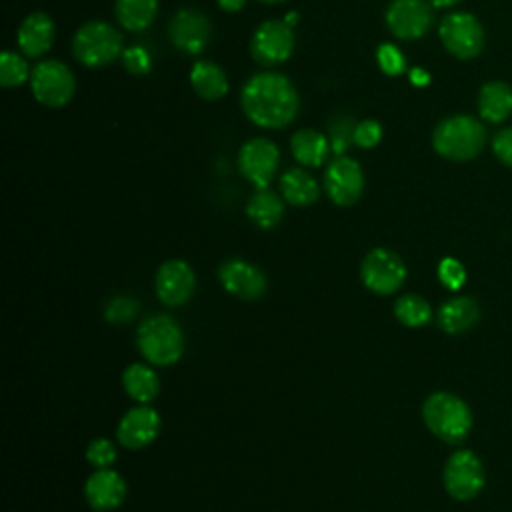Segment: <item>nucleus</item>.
<instances>
[{
    "instance_id": "nucleus-1",
    "label": "nucleus",
    "mask_w": 512,
    "mask_h": 512,
    "mask_svg": "<svg viewBox=\"0 0 512 512\" xmlns=\"http://www.w3.org/2000/svg\"><path fill=\"white\" fill-rule=\"evenodd\" d=\"M240 104L256 126L278 130L296 118L300 98L284 74L260 72L244 84Z\"/></svg>"
},
{
    "instance_id": "nucleus-2",
    "label": "nucleus",
    "mask_w": 512,
    "mask_h": 512,
    "mask_svg": "<svg viewBox=\"0 0 512 512\" xmlns=\"http://www.w3.org/2000/svg\"><path fill=\"white\" fill-rule=\"evenodd\" d=\"M426 428L446 444H460L472 430V410L456 394L432 392L422 404Z\"/></svg>"
},
{
    "instance_id": "nucleus-3",
    "label": "nucleus",
    "mask_w": 512,
    "mask_h": 512,
    "mask_svg": "<svg viewBox=\"0 0 512 512\" xmlns=\"http://www.w3.org/2000/svg\"><path fill=\"white\" fill-rule=\"evenodd\" d=\"M486 144V128L480 120L468 114L444 118L432 134L434 150L448 160L464 162L480 154Z\"/></svg>"
},
{
    "instance_id": "nucleus-4",
    "label": "nucleus",
    "mask_w": 512,
    "mask_h": 512,
    "mask_svg": "<svg viewBox=\"0 0 512 512\" xmlns=\"http://www.w3.org/2000/svg\"><path fill=\"white\" fill-rule=\"evenodd\" d=\"M136 344L144 360L150 364L170 366L184 354V332L172 316L154 314L138 326Z\"/></svg>"
},
{
    "instance_id": "nucleus-5",
    "label": "nucleus",
    "mask_w": 512,
    "mask_h": 512,
    "mask_svg": "<svg viewBox=\"0 0 512 512\" xmlns=\"http://www.w3.org/2000/svg\"><path fill=\"white\" fill-rule=\"evenodd\" d=\"M76 60L88 68L106 66L124 52L122 34L106 22H86L80 26L72 40Z\"/></svg>"
},
{
    "instance_id": "nucleus-6",
    "label": "nucleus",
    "mask_w": 512,
    "mask_h": 512,
    "mask_svg": "<svg viewBox=\"0 0 512 512\" xmlns=\"http://www.w3.org/2000/svg\"><path fill=\"white\" fill-rule=\"evenodd\" d=\"M30 88L40 104L48 108H60L72 100L76 82L72 70L66 64L58 60H42L32 68Z\"/></svg>"
},
{
    "instance_id": "nucleus-7",
    "label": "nucleus",
    "mask_w": 512,
    "mask_h": 512,
    "mask_svg": "<svg viewBox=\"0 0 512 512\" xmlns=\"http://www.w3.org/2000/svg\"><path fill=\"white\" fill-rule=\"evenodd\" d=\"M444 488L446 492L460 502L476 498L484 484H486V472L482 460L472 450H456L444 466L442 472Z\"/></svg>"
},
{
    "instance_id": "nucleus-8",
    "label": "nucleus",
    "mask_w": 512,
    "mask_h": 512,
    "mask_svg": "<svg viewBox=\"0 0 512 512\" xmlns=\"http://www.w3.org/2000/svg\"><path fill=\"white\" fill-rule=\"evenodd\" d=\"M360 280L374 294H394L406 280V264L396 252L388 248H374L360 264Z\"/></svg>"
},
{
    "instance_id": "nucleus-9",
    "label": "nucleus",
    "mask_w": 512,
    "mask_h": 512,
    "mask_svg": "<svg viewBox=\"0 0 512 512\" xmlns=\"http://www.w3.org/2000/svg\"><path fill=\"white\" fill-rule=\"evenodd\" d=\"M438 36L444 48L460 60L474 58L484 48V28L468 12H452L444 16L438 28Z\"/></svg>"
},
{
    "instance_id": "nucleus-10",
    "label": "nucleus",
    "mask_w": 512,
    "mask_h": 512,
    "mask_svg": "<svg viewBox=\"0 0 512 512\" xmlns=\"http://www.w3.org/2000/svg\"><path fill=\"white\" fill-rule=\"evenodd\" d=\"M294 50V32L286 20H266L252 36V58L262 66L282 64Z\"/></svg>"
},
{
    "instance_id": "nucleus-11",
    "label": "nucleus",
    "mask_w": 512,
    "mask_h": 512,
    "mask_svg": "<svg viewBox=\"0 0 512 512\" xmlns=\"http://www.w3.org/2000/svg\"><path fill=\"white\" fill-rule=\"evenodd\" d=\"M324 192L336 206H352L364 190V172L348 156H336L324 172Z\"/></svg>"
},
{
    "instance_id": "nucleus-12",
    "label": "nucleus",
    "mask_w": 512,
    "mask_h": 512,
    "mask_svg": "<svg viewBox=\"0 0 512 512\" xmlns=\"http://www.w3.org/2000/svg\"><path fill=\"white\" fill-rule=\"evenodd\" d=\"M212 24L198 8H182L168 22V38L176 50L198 54L210 42Z\"/></svg>"
},
{
    "instance_id": "nucleus-13",
    "label": "nucleus",
    "mask_w": 512,
    "mask_h": 512,
    "mask_svg": "<svg viewBox=\"0 0 512 512\" xmlns=\"http://www.w3.org/2000/svg\"><path fill=\"white\" fill-rule=\"evenodd\" d=\"M280 164V152L268 138H252L238 152L242 176L256 188H266Z\"/></svg>"
},
{
    "instance_id": "nucleus-14",
    "label": "nucleus",
    "mask_w": 512,
    "mask_h": 512,
    "mask_svg": "<svg viewBox=\"0 0 512 512\" xmlns=\"http://www.w3.org/2000/svg\"><path fill=\"white\" fill-rule=\"evenodd\" d=\"M196 288V274L186 260L172 258L160 264L154 278V290L162 304L182 306L188 302Z\"/></svg>"
},
{
    "instance_id": "nucleus-15",
    "label": "nucleus",
    "mask_w": 512,
    "mask_h": 512,
    "mask_svg": "<svg viewBox=\"0 0 512 512\" xmlns=\"http://www.w3.org/2000/svg\"><path fill=\"white\" fill-rule=\"evenodd\" d=\"M384 18L396 38L416 40L432 26V6L426 0H392Z\"/></svg>"
},
{
    "instance_id": "nucleus-16",
    "label": "nucleus",
    "mask_w": 512,
    "mask_h": 512,
    "mask_svg": "<svg viewBox=\"0 0 512 512\" xmlns=\"http://www.w3.org/2000/svg\"><path fill=\"white\" fill-rule=\"evenodd\" d=\"M160 428V414L148 404H138L120 418L116 426V440L128 450H140L156 440Z\"/></svg>"
},
{
    "instance_id": "nucleus-17",
    "label": "nucleus",
    "mask_w": 512,
    "mask_h": 512,
    "mask_svg": "<svg viewBox=\"0 0 512 512\" xmlns=\"http://www.w3.org/2000/svg\"><path fill=\"white\" fill-rule=\"evenodd\" d=\"M218 278L226 292L242 300H258L268 286L264 272L244 258L224 260L218 268Z\"/></svg>"
},
{
    "instance_id": "nucleus-18",
    "label": "nucleus",
    "mask_w": 512,
    "mask_h": 512,
    "mask_svg": "<svg viewBox=\"0 0 512 512\" xmlns=\"http://www.w3.org/2000/svg\"><path fill=\"white\" fill-rule=\"evenodd\" d=\"M128 494L126 480L112 468H96L84 482V498L96 512L116 510Z\"/></svg>"
},
{
    "instance_id": "nucleus-19",
    "label": "nucleus",
    "mask_w": 512,
    "mask_h": 512,
    "mask_svg": "<svg viewBox=\"0 0 512 512\" xmlns=\"http://www.w3.org/2000/svg\"><path fill=\"white\" fill-rule=\"evenodd\" d=\"M54 22L48 14L44 12H32L28 14L16 34L18 40V48L30 56V58H38L44 52H48V48L54 42Z\"/></svg>"
},
{
    "instance_id": "nucleus-20",
    "label": "nucleus",
    "mask_w": 512,
    "mask_h": 512,
    "mask_svg": "<svg viewBox=\"0 0 512 512\" xmlns=\"http://www.w3.org/2000/svg\"><path fill=\"white\" fill-rule=\"evenodd\" d=\"M480 320L478 302L470 296H454L446 300L438 312L436 322L446 334H464L472 330Z\"/></svg>"
},
{
    "instance_id": "nucleus-21",
    "label": "nucleus",
    "mask_w": 512,
    "mask_h": 512,
    "mask_svg": "<svg viewBox=\"0 0 512 512\" xmlns=\"http://www.w3.org/2000/svg\"><path fill=\"white\" fill-rule=\"evenodd\" d=\"M280 192L292 206H310L320 196L318 180L304 168H290L280 178Z\"/></svg>"
},
{
    "instance_id": "nucleus-22",
    "label": "nucleus",
    "mask_w": 512,
    "mask_h": 512,
    "mask_svg": "<svg viewBox=\"0 0 512 512\" xmlns=\"http://www.w3.org/2000/svg\"><path fill=\"white\" fill-rule=\"evenodd\" d=\"M122 386L126 394L138 404L152 402L160 392V380L152 366L144 362H134L122 372Z\"/></svg>"
},
{
    "instance_id": "nucleus-23",
    "label": "nucleus",
    "mask_w": 512,
    "mask_h": 512,
    "mask_svg": "<svg viewBox=\"0 0 512 512\" xmlns=\"http://www.w3.org/2000/svg\"><path fill=\"white\" fill-rule=\"evenodd\" d=\"M290 150H292V156L300 164H304L308 168H316V166L324 164V160H326V156L330 152V142L318 130L302 128V130L292 134Z\"/></svg>"
},
{
    "instance_id": "nucleus-24",
    "label": "nucleus",
    "mask_w": 512,
    "mask_h": 512,
    "mask_svg": "<svg viewBox=\"0 0 512 512\" xmlns=\"http://www.w3.org/2000/svg\"><path fill=\"white\" fill-rule=\"evenodd\" d=\"M478 112L484 120L498 124L512 114V88L504 82H488L478 94Z\"/></svg>"
},
{
    "instance_id": "nucleus-25",
    "label": "nucleus",
    "mask_w": 512,
    "mask_h": 512,
    "mask_svg": "<svg viewBox=\"0 0 512 512\" xmlns=\"http://www.w3.org/2000/svg\"><path fill=\"white\" fill-rule=\"evenodd\" d=\"M190 84L204 100H218L228 92V78L224 70L210 60H200L192 66Z\"/></svg>"
},
{
    "instance_id": "nucleus-26",
    "label": "nucleus",
    "mask_w": 512,
    "mask_h": 512,
    "mask_svg": "<svg viewBox=\"0 0 512 512\" xmlns=\"http://www.w3.org/2000/svg\"><path fill=\"white\" fill-rule=\"evenodd\" d=\"M246 216L258 226V228H274L280 224L284 216V202L278 194H274L268 188H258L248 204H246Z\"/></svg>"
},
{
    "instance_id": "nucleus-27",
    "label": "nucleus",
    "mask_w": 512,
    "mask_h": 512,
    "mask_svg": "<svg viewBox=\"0 0 512 512\" xmlns=\"http://www.w3.org/2000/svg\"><path fill=\"white\" fill-rule=\"evenodd\" d=\"M114 14L124 30L140 32L154 22L158 0H116Z\"/></svg>"
},
{
    "instance_id": "nucleus-28",
    "label": "nucleus",
    "mask_w": 512,
    "mask_h": 512,
    "mask_svg": "<svg viewBox=\"0 0 512 512\" xmlns=\"http://www.w3.org/2000/svg\"><path fill=\"white\" fill-rule=\"evenodd\" d=\"M394 316L406 328H420L432 320V308L422 296L404 294L394 302Z\"/></svg>"
},
{
    "instance_id": "nucleus-29",
    "label": "nucleus",
    "mask_w": 512,
    "mask_h": 512,
    "mask_svg": "<svg viewBox=\"0 0 512 512\" xmlns=\"http://www.w3.org/2000/svg\"><path fill=\"white\" fill-rule=\"evenodd\" d=\"M30 68L22 56L16 52H2L0 56V82L6 88H14L24 84L30 78Z\"/></svg>"
},
{
    "instance_id": "nucleus-30",
    "label": "nucleus",
    "mask_w": 512,
    "mask_h": 512,
    "mask_svg": "<svg viewBox=\"0 0 512 512\" xmlns=\"http://www.w3.org/2000/svg\"><path fill=\"white\" fill-rule=\"evenodd\" d=\"M354 122L346 116H336L330 126H328V142H330V150L336 156H342L346 152V148L354 142Z\"/></svg>"
},
{
    "instance_id": "nucleus-31",
    "label": "nucleus",
    "mask_w": 512,
    "mask_h": 512,
    "mask_svg": "<svg viewBox=\"0 0 512 512\" xmlns=\"http://www.w3.org/2000/svg\"><path fill=\"white\" fill-rule=\"evenodd\" d=\"M436 274H438L440 284L452 292L460 290L466 282V268L462 266V262L458 258H452V256H446L438 262Z\"/></svg>"
},
{
    "instance_id": "nucleus-32",
    "label": "nucleus",
    "mask_w": 512,
    "mask_h": 512,
    "mask_svg": "<svg viewBox=\"0 0 512 512\" xmlns=\"http://www.w3.org/2000/svg\"><path fill=\"white\" fill-rule=\"evenodd\" d=\"M138 300L132 298V296H114L108 300L106 308H104V318L108 322H114V324H122V322H128L132 320L136 314H138Z\"/></svg>"
},
{
    "instance_id": "nucleus-33",
    "label": "nucleus",
    "mask_w": 512,
    "mask_h": 512,
    "mask_svg": "<svg viewBox=\"0 0 512 512\" xmlns=\"http://www.w3.org/2000/svg\"><path fill=\"white\" fill-rule=\"evenodd\" d=\"M86 460L94 468H110L116 460V446L112 444L110 438H94L88 448H86Z\"/></svg>"
},
{
    "instance_id": "nucleus-34",
    "label": "nucleus",
    "mask_w": 512,
    "mask_h": 512,
    "mask_svg": "<svg viewBox=\"0 0 512 512\" xmlns=\"http://www.w3.org/2000/svg\"><path fill=\"white\" fill-rule=\"evenodd\" d=\"M122 64L130 74L142 76L148 74L152 68V56L144 46H130L122 52Z\"/></svg>"
},
{
    "instance_id": "nucleus-35",
    "label": "nucleus",
    "mask_w": 512,
    "mask_h": 512,
    "mask_svg": "<svg viewBox=\"0 0 512 512\" xmlns=\"http://www.w3.org/2000/svg\"><path fill=\"white\" fill-rule=\"evenodd\" d=\"M376 60H378L382 72H386L388 76H398L406 68L404 54L394 44H382L376 52Z\"/></svg>"
},
{
    "instance_id": "nucleus-36",
    "label": "nucleus",
    "mask_w": 512,
    "mask_h": 512,
    "mask_svg": "<svg viewBox=\"0 0 512 512\" xmlns=\"http://www.w3.org/2000/svg\"><path fill=\"white\" fill-rule=\"evenodd\" d=\"M382 138V126L376 120H362L354 126V144L360 148H374Z\"/></svg>"
},
{
    "instance_id": "nucleus-37",
    "label": "nucleus",
    "mask_w": 512,
    "mask_h": 512,
    "mask_svg": "<svg viewBox=\"0 0 512 512\" xmlns=\"http://www.w3.org/2000/svg\"><path fill=\"white\" fill-rule=\"evenodd\" d=\"M492 152L502 164L512 168V128H504L492 138Z\"/></svg>"
},
{
    "instance_id": "nucleus-38",
    "label": "nucleus",
    "mask_w": 512,
    "mask_h": 512,
    "mask_svg": "<svg viewBox=\"0 0 512 512\" xmlns=\"http://www.w3.org/2000/svg\"><path fill=\"white\" fill-rule=\"evenodd\" d=\"M410 78H412V84H416V86H426L428 80H430L428 72H424L422 68H414V70L410 72Z\"/></svg>"
},
{
    "instance_id": "nucleus-39",
    "label": "nucleus",
    "mask_w": 512,
    "mask_h": 512,
    "mask_svg": "<svg viewBox=\"0 0 512 512\" xmlns=\"http://www.w3.org/2000/svg\"><path fill=\"white\" fill-rule=\"evenodd\" d=\"M246 4V0H218V6L226 12H236Z\"/></svg>"
},
{
    "instance_id": "nucleus-40",
    "label": "nucleus",
    "mask_w": 512,
    "mask_h": 512,
    "mask_svg": "<svg viewBox=\"0 0 512 512\" xmlns=\"http://www.w3.org/2000/svg\"><path fill=\"white\" fill-rule=\"evenodd\" d=\"M456 2H460V0H432V6H436V8H448V6H454Z\"/></svg>"
},
{
    "instance_id": "nucleus-41",
    "label": "nucleus",
    "mask_w": 512,
    "mask_h": 512,
    "mask_svg": "<svg viewBox=\"0 0 512 512\" xmlns=\"http://www.w3.org/2000/svg\"><path fill=\"white\" fill-rule=\"evenodd\" d=\"M286 22L292 26V24L296 22V12H290V14H286Z\"/></svg>"
},
{
    "instance_id": "nucleus-42",
    "label": "nucleus",
    "mask_w": 512,
    "mask_h": 512,
    "mask_svg": "<svg viewBox=\"0 0 512 512\" xmlns=\"http://www.w3.org/2000/svg\"><path fill=\"white\" fill-rule=\"evenodd\" d=\"M260 2H266V4H272V2H282V0H260Z\"/></svg>"
}]
</instances>
